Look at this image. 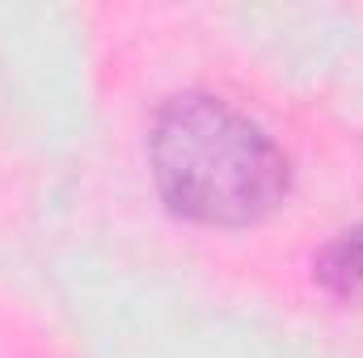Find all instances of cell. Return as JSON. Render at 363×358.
<instances>
[{"label":"cell","instance_id":"6da1fadb","mask_svg":"<svg viewBox=\"0 0 363 358\" xmlns=\"http://www.w3.org/2000/svg\"><path fill=\"white\" fill-rule=\"evenodd\" d=\"M152 173L165 202L216 228H245L267 219L287 198V156L233 105L186 93L174 97L152 122Z\"/></svg>","mask_w":363,"mask_h":358},{"label":"cell","instance_id":"7a4b0ae2","mask_svg":"<svg viewBox=\"0 0 363 358\" xmlns=\"http://www.w3.org/2000/svg\"><path fill=\"white\" fill-rule=\"evenodd\" d=\"M321 282L351 299V304H363V228L359 232H347L342 241H334L325 253H321Z\"/></svg>","mask_w":363,"mask_h":358}]
</instances>
